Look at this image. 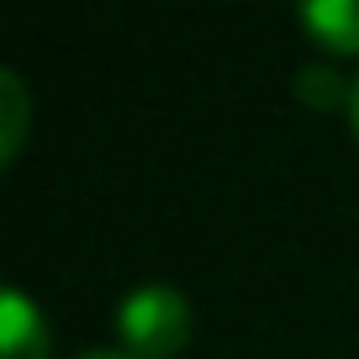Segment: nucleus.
I'll return each mask as SVG.
<instances>
[{
	"mask_svg": "<svg viewBox=\"0 0 359 359\" xmlns=\"http://www.w3.org/2000/svg\"><path fill=\"white\" fill-rule=\"evenodd\" d=\"M296 101H306V106H317V111H333L344 95H354V85H344V79L333 74V69H323V64H312V69H302L296 74Z\"/></svg>",
	"mask_w": 359,
	"mask_h": 359,
	"instance_id": "5",
	"label": "nucleus"
},
{
	"mask_svg": "<svg viewBox=\"0 0 359 359\" xmlns=\"http://www.w3.org/2000/svg\"><path fill=\"white\" fill-rule=\"evenodd\" d=\"M191 327H196L191 302L175 285H137L116 306V333L133 359H175L191 344Z\"/></svg>",
	"mask_w": 359,
	"mask_h": 359,
	"instance_id": "1",
	"label": "nucleus"
},
{
	"mask_svg": "<svg viewBox=\"0 0 359 359\" xmlns=\"http://www.w3.org/2000/svg\"><path fill=\"white\" fill-rule=\"evenodd\" d=\"M348 111H354V133H359V79H354V95H348Z\"/></svg>",
	"mask_w": 359,
	"mask_h": 359,
	"instance_id": "7",
	"label": "nucleus"
},
{
	"mask_svg": "<svg viewBox=\"0 0 359 359\" xmlns=\"http://www.w3.org/2000/svg\"><path fill=\"white\" fill-rule=\"evenodd\" d=\"M48 354V323L27 291H0V359H43Z\"/></svg>",
	"mask_w": 359,
	"mask_h": 359,
	"instance_id": "2",
	"label": "nucleus"
},
{
	"mask_svg": "<svg viewBox=\"0 0 359 359\" xmlns=\"http://www.w3.org/2000/svg\"><path fill=\"white\" fill-rule=\"evenodd\" d=\"M0 101H6V133H0V158L11 164L22 154V137H27V85L22 74H0Z\"/></svg>",
	"mask_w": 359,
	"mask_h": 359,
	"instance_id": "4",
	"label": "nucleus"
},
{
	"mask_svg": "<svg viewBox=\"0 0 359 359\" xmlns=\"http://www.w3.org/2000/svg\"><path fill=\"white\" fill-rule=\"evenodd\" d=\"M302 27L333 53H359V0H317L302 11Z\"/></svg>",
	"mask_w": 359,
	"mask_h": 359,
	"instance_id": "3",
	"label": "nucleus"
},
{
	"mask_svg": "<svg viewBox=\"0 0 359 359\" xmlns=\"http://www.w3.org/2000/svg\"><path fill=\"white\" fill-rule=\"evenodd\" d=\"M79 359H133L127 348H95V354H79Z\"/></svg>",
	"mask_w": 359,
	"mask_h": 359,
	"instance_id": "6",
	"label": "nucleus"
}]
</instances>
